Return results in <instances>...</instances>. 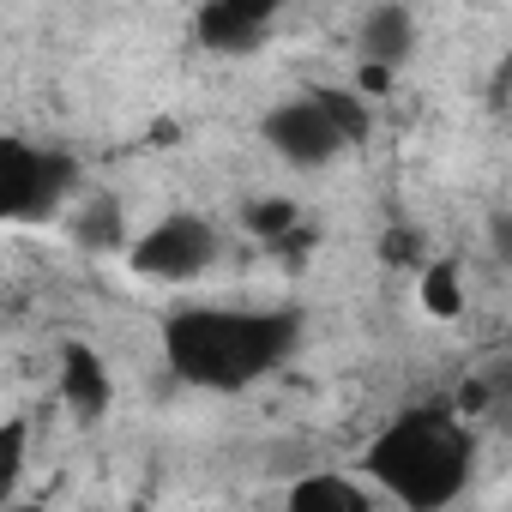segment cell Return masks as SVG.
I'll list each match as a JSON object with an SVG mask.
<instances>
[{
    "mask_svg": "<svg viewBox=\"0 0 512 512\" xmlns=\"http://www.w3.org/2000/svg\"><path fill=\"white\" fill-rule=\"evenodd\" d=\"M494 392H500V398H506V404H512V362H506V368H500V374H494Z\"/></svg>",
    "mask_w": 512,
    "mask_h": 512,
    "instance_id": "14",
    "label": "cell"
},
{
    "mask_svg": "<svg viewBox=\"0 0 512 512\" xmlns=\"http://www.w3.org/2000/svg\"><path fill=\"white\" fill-rule=\"evenodd\" d=\"M302 320L284 308H181L163 326L169 374L205 392H241L296 356Z\"/></svg>",
    "mask_w": 512,
    "mask_h": 512,
    "instance_id": "1",
    "label": "cell"
},
{
    "mask_svg": "<svg viewBox=\"0 0 512 512\" xmlns=\"http://www.w3.org/2000/svg\"><path fill=\"white\" fill-rule=\"evenodd\" d=\"M356 43H362L368 67L392 73V67H398V61H410V49H416V13H410V7H398V0H386V7H374V13L362 19Z\"/></svg>",
    "mask_w": 512,
    "mask_h": 512,
    "instance_id": "8",
    "label": "cell"
},
{
    "mask_svg": "<svg viewBox=\"0 0 512 512\" xmlns=\"http://www.w3.org/2000/svg\"><path fill=\"white\" fill-rule=\"evenodd\" d=\"M284 512H368V494L350 476H338V470H314V476H302L290 488Z\"/></svg>",
    "mask_w": 512,
    "mask_h": 512,
    "instance_id": "9",
    "label": "cell"
},
{
    "mask_svg": "<svg viewBox=\"0 0 512 512\" xmlns=\"http://www.w3.org/2000/svg\"><path fill=\"white\" fill-rule=\"evenodd\" d=\"M61 398L73 404L79 422H97L115 398V380H109V362L91 350V344H61Z\"/></svg>",
    "mask_w": 512,
    "mask_h": 512,
    "instance_id": "7",
    "label": "cell"
},
{
    "mask_svg": "<svg viewBox=\"0 0 512 512\" xmlns=\"http://www.w3.org/2000/svg\"><path fill=\"white\" fill-rule=\"evenodd\" d=\"M470 458H476V440L470 428L440 410V404H416L404 416H392L374 446H368V476L404 506V512H440L464 494L470 482Z\"/></svg>",
    "mask_w": 512,
    "mask_h": 512,
    "instance_id": "2",
    "label": "cell"
},
{
    "mask_svg": "<svg viewBox=\"0 0 512 512\" xmlns=\"http://www.w3.org/2000/svg\"><path fill=\"white\" fill-rule=\"evenodd\" d=\"M247 229H253V235H266V241H272V235H290V229H296V205H290V199L253 205V211H247Z\"/></svg>",
    "mask_w": 512,
    "mask_h": 512,
    "instance_id": "11",
    "label": "cell"
},
{
    "mask_svg": "<svg viewBox=\"0 0 512 512\" xmlns=\"http://www.w3.org/2000/svg\"><path fill=\"white\" fill-rule=\"evenodd\" d=\"M211 260H217V229L193 211H175L133 241V272L163 278V284H193Z\"/></svg>",
    "mask_w": 512,
    "mask_h": 512,
    "instance_id": "5",
    "label": "cell"
},
{
    "mask_svg": "<svg viewBox=\"0 0 512 512\" xmlns=\"http://www.w3.org/2000/svg\"><path fill=\"white\" fill-rule=\"evenodd\" d=\"M266 145L296 163V169H320L332 163L338 151H350L362 133H368V109L350 97V91H308V97H290L278 103L266 121H260Z\"/></svg>",
    "mask_w": 512,
    "mask_h": 512,
    "instance_id": "3",
    "label": "cell"
},
{
    "mask_svg": "<svg viewBox=\"0 0 512 512\" xmlns=\"http://www.w3.org/2000/svg\"><path fill=\"white\" fill-rule=\"evenodd\" d=\"M19 476H25V428L13 422V428H7V470H0V494H13Z\"/></svg>",
    "mask_w": 512,
    "mask_h": 512,
    "instance_id": "12",
    "label": "cell"
},
{
    "mask_svg": "<svg viewBox=\"0 0 512 512\" xmlns=\"http://www.w3.org/2000/svg\"><path fill=\"white\" fill-rule=\"evenodd\" d=\"M0 512H37V506H25V500H7V506H0Z\"/></svg>",
    "mask_w": 512,
    "mask_h": 512,
    "instance_id": "15",
    "label": "cell"
},
{
    "mask_svg": "<svg viewBox=\"0 0 512 512\" xmlns=\"http://www.w3.org/2000/svg\"><path fill=\"white\" fill-rule=\"evenodd\" d=\"M488 241H494V260L512 266V211H494L488 217Z\"/></svg>",
    "mask_w": 512,
    "mask_h": 512,
    "instance_id": "13",
    "label": "cell"
},
{
    "mask_svg": "<svg viewBox=\"0 0 512 512\" xmlns=\"http://www.w3.org/2000/svg\"><path fill=\"white\" fill-rule=\"evenodd\" d=\"M422 308H428V314H440V320L464 314V290H458V272H452L446 260L422 272Z\"/></svg>",
    "mask_w": 512,
    "mask_h": 512,
    "instance_id": "10",
    "label": "cell"
},
{
    "mask_svg": "<svg viewBox=\"0 0 512 512\" xmlns=\"http://www.w3.org/2000/svg\"><path fill=\"white\" fill-rule=\"evenodd\" d=\"M79 187V163L61 145H25L7 139L0 145V217L7 223H43L67 205Z\"/></svg>",
    "mask_w": 512,
    "mask_h": 512,
    "instance_id": "4",
    "label": "cell"
},
{
    "mask_svg": "<svg viewBox=\"0 0 512 512\" xmlns=\"http://www.w3.org/2000/svg\"><path fill=\"white\" fill-rule=\"evenodd\" d=\"M278 25V7L272 0H211V7L193 13V31L205 49L217 55H253L266 43V31Z\"/></svg>",
    "mask_w": 512,
    "mask_h": 512,
    "instance_id": "6",
    "label": "cell"
}]
</instances>
